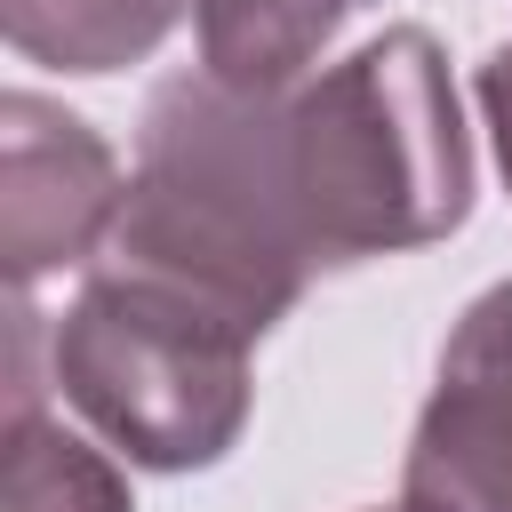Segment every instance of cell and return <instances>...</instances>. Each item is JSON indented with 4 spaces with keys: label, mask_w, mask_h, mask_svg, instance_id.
<instances>
[{
    "label": "cell",
    "mask_w": 512,
    "mask_h": 512,
    "mask_svg": "<svg viewBox=\"0 0 512 512\" xmlns=\"http://www.w3.org/2000/svg\"><path fill=\"white\" fill-rule=\"evenodd\" d=\"M280 96L288 88H232L216 72L160 80L136 128L120 224L104 240L112 264L208 296L248 336H272L320 272L288 200Z\"/></svg>",
    "instance_id": "cell-1"
},
{
    "label": "cell",
    "mask_w": 512,
    "mask_h": 512,
    "mask_svg": "<svg viewBox=\"0 0 512 512\" xmlns=\"http://www.w3.org/2000/svg\"><path fill=\"white\" fill-rule=\"evenodd\" d=\"M280 160L320 272L432 248L472 216V136L424 24H384L280 96Z\"/></svg>",
    "instance_id": "cell-2"
},
{
    "label": "cell",
    "mask_w": 512,
    "mask_h": 512,
    "mask_svg": "<svg viewBox=\"0 0 512 512\" xmlns=\"http://www.w3.org/2000/svg\"><path fill=\"white\" fill-rule=\"evenodd\" d=\"M248 352L256 336L232 312L112 256L48 328L56 392L144 472H208L240 448L256 400Z\"/></svg>",
    "instance_id": "cell-3"
},
{
    "label": "cell",
    "mask_w": 512,
    "mask_h": 512,
    "mask_svg": "<svg viewBox=\"0 0 512 512\" xmlns=\"http://www.w3.org/2000/svg\"><path fill=\"white\" fill-rule=\"evenodd\" d=\"M120 200L128 176L80 112L40 88L0 96V256L16 296H32V280L64 264H88L112 240Z\"/></svg>",
    "instance_id": "cell-4"
},
{
    "label": "cell",
    "mask_w": 512,
    "mask_h": 512,
    "mask_svg": "<svg viewBox=\"0 0 512 512\" xmlns=\"http://www.w3.org/2000/svg\"><path fill=\"white\" fill-rule=\"evenodd\" d=\"M400 504L416 512H512V280L464 304L424 392Z\"/></svg>",
    "instance_id": "cell-5"
},
{
    "label": "cell",
    "mask_w": 512,
    "mask_h": 512,
    "mask_svg": "<svg viewBox=\"0 0 512 512\" xmlns=\"http://www.w3.org/2000/svg\"><path fill=\"white\" fill-rule=\"evenodd\" d=\"M352 8L368 0H192L200 72L232 88H296Z\"/></svg>",
    "instance_id": "cell-6"
},
{
    "label": "cell",
    "mask_w": 512,
    "mask_h": 512,
    "mask_svg": "<svg viewBox=\"0 0 512 512\" xmlns=\"http://www.w3.org/2000/svg\"><path fill=\"white\" fill-rule=\"evenodd\" d=\"M184 0H0V32L24 64L48 72H120L144 64L168 32H176Z\"/></svg>",
    "instance_id": "cell-7"
},
{
    "label": "cell",
    "mask_w": 512,
    "mask_h": 512,
    "mask_svg": "<svg viewBox=\"0 0 512 512\" xmlns=\"http://www.w3.org/2000/svg\"><path fill=\"white\" fill-rule=\"evenodd\" d=\"M0 504L8 512H136L120 464L64 432L40 408H8L0 432Z\"/></svg>",
    "instance_id": "cell-8"
},
{
    "label": "cell",
    "mask_w": 512,
    "mask_h": 512,
    "mask_svg": "<svg viewBox=\"0 0 512 512\" xmlns=\"http://www.w3.org/2000/svg\"><path fill=\"white\" fill-rule=\"evenodd\" d=\"M472 96H480V120H488V144H496L504 192H512V40H496V48H488V64H480Z\"/></svg>",
    "instance_id": "cell-9"
},
{
    "label": "cell",
    "mask_w": 512,
    "mask_h": 512,
    "mask_svg": "<svg viewBox=\"0 0 512 512\" xmlns=\"http://www.w3.org/2000/svg\"><path fill=\"white\" fill-rule=\"evenodd\" d=\"M376 512H384V504H376ZM392 512H416V504H392Z\"/></svg>",
    "instance_id": "cell-10"
}]
</instances>
